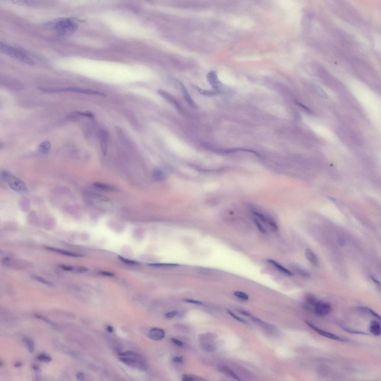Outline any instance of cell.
<instances>
[{"instance_id":"obj_1","label":"cell","mask_w":381,"mask_h":381,"mask_svg":"<svg viewBox=\"0 0 381 381\" xmlns=\"http://www.w3.org/2000/svg\"><path fill=\"white\" fill-rule=\"evenodd\" d=\"M47 26L54 30L58 36L62 37L71 36L79 27L77 20L69 18H59L47 24Z\"/></svg>"},{"instance_id":"obj_2","label":"cell","mask_w":381,"mask_h":381,"mask_svg":"<svg viewBox=\"0 0 381 381\" xmlns=\"http://www.w3.org/2000/svg\"><path fill=\"white\" fill-rule=\"evenodd\" d=\"M121 361L126 365L136 369L145 370L148 369V362L138 353L133 351H127L119 355Z\"/></svg>"},{"instance_id":"obj_3","label":"cell","mask_w":381,"mask_h":381,"mask_svg":"<svg viewBox=\"0 0 381 381\" xmlns=\"http://www.w3.org/2000/svg\"><path fill=\"white\" fill-rule=\"evenodd\" d=\"M1 179L8 184L13 190L21 194H27L29 189L24 182L7 171H3L0 174Z\"/></svg>"},{"instance_id":"obj_4","label":"cell","mask_w":381,"mask_h":381,"mask_svg":"<svg viewBox=\"0 0 381 381\" xmlns=\"http://www.w3.org/2000/svg\"><path fill=\"white\" fill-rule=\"evenodd\" d=\"M0 51L4 54L26 64L33 65L35 64L34 61L25 53L4 42L0 43Z\"/></svg>"},{"instance_id":"obj_5","label":"cell","mask_w":381,"mask_h":381,"mask_svg":"<svg viewBox=\"0 0 381 381\" xmlns=\"http://www.w3.org/2000/svg\"><path fill=\"white\" fill-rule=\"evenodd\" d=\"M87 197L95 205L107 211H111L113 205L110 201L106 198L92 193H87Z\"/></svg>"},{"instance_id":"obj_6","label":"cell","mask_w":381,"mask_h":381,"mask_svg":"<svg viewBox=\"0 0 381 381\" xmlns=\"http://www.w3.org/2000/svg\"><path fill=\"white\" fill-rule=\"evenodd\" d=\"M214 336L211 334H200L199 340L202 348L206 352H211L215 351L216 346L215 344Z\"/></svg>"},{"instance_id":"obj_7","label":"cell","mask_w":381,"mask_h":381,"mask_svg":"<svg viewBox=\"0 0 381 381\" xmlns=\"http://www.w3.org/2000/svg\"><path fill=\"white\" fill-rule=\"evenodd\" d=\"M38 90L42 91V92L44 93H52L73 92L79 93L81 94H90L91 92V90H89V89L73 88V87H71V88H52L40 87H39Z\"/></svg>"},{"instance_id":"obj_8","label":"cell","mask_w":381,"mask_h":381,"mask_svg":"<svg viewBox=\"0 0 381 381\" xmlns=\"http://www.w3.org/2000/svg\"><path fill=\"white\" fill-rule=\"evenodd\" d=\"M332 310V306L329 303L319 300L314 305L312 309L316 315L321 317L328 315Z\"/></svg>"},{"instance_id":"obj_9","label":"cell","mask_w":381,"mask_h":381,"mask_svg":"<svg viewBox=\"0 0 381 381\" xmlns=\"http://www.w3.org/2000/svg\"><path fill=\"white\" fill-rule=\"evenodd\" d=\"M305 322L306 324L307 325H308V326H309L310 328L312 329V330H313L315 332H317V333L320 334V335L321 336H324V337L329 338V339H330L335 340V341L342 342L345 341V339H343V338L339 337V336L337 335H336L335 334L330 333L327 332L325 331V330H321V329L317 328V327L315 326V325H313V324H312V323L309 322V321H305Z\"/></svg>"},{"instance_id":"obj_10","label":"cell","mask_w":381,"mask_h":381,"mask_svg":"<svg viewBox=\"0 0 381 381\" xmlns=\"http://www.w3.org/2000/svg\"><path fill=\"white\" fill-rule=\"evenodd\" d=\"M207 80L215 90L219 92V89L222 86V83L219 81L216 72L210 71L207 75Z\"/></svg>"},{"instance_id":"obj_11","label":"cell","mask_w":381,"mask_h":381,"mask_svg":"<svg viewBox=\"0 0 381 381\" xmlns=\"http://www.w3.org/2000/svg\"><path fill=\"white\" fill-rule=\"evenodd\" d=\"M44 248L50 251L65 256H70V257L78 258L82 257L83 256L82 254L76 253L69 251L63 250V249L55 248V247L46 246H44Z\"/></svg>"},{"instance_id":"obj_12","label":"cell","mask_w":381,"mask_h":381,"mask_svg":"<svg viewBox=\"0 0 381 381\" xmlns=\"http://www.w3.org/2000/svg\"><path fill=\"white\" fill-rule=\"evenodd\" d=\"M157 93L160 95L162 96L165 100L169 102H170L172 104L175 106V107L179 111H181V108L178 102L175 98L168 92L164 90H159L157 91Z\"/></svg>"},{"instance_id":"obj_13","label":"cell","mask_w":381,"mask_h":381,"mask_svg":"<svg viewBox=\"0 0 381 381\" xmlns=\"http://www.w3.org/2000/svg\"><path fill=\"white\" fill-rule=\"evenodd\" d=\"M178 82L179 83L180 89H181V91L183 93L184 97V98L185 101L187 102V103H188L189 105L191 107L194 109L197 108V104L195 103L194 101L192 99V98H191L184 85L181 81H178Z\"/></svg>"},{"instance_id":"obj_14","label":"cell","mask_w":381,"mask_h":381,"mask_svg":"<svg viewBox=\"0 0 381 381\" xmlns=\"http://www.w3.org/2000/svg\"><path fill=\"white\" fill-rule=\"evenodd\" d=\"M148 336L150 339L154 341H160L164 338L165 336V332L162 329L159 328H153L150 330Z\"/></svg>"},{"instance_id":"obj_15","label":"cell","mask_w":381,"mask_h":381,"mask_svg":"<svg viewBox=\"0 0 381 381\" xmlns=\"http://www.w3.org/2000/svg\"><path fill=\"white\" fill-rule=\"evenodd\" d=\"M370 332L375 336H379L381 334V329L380 323L375 321H371L369 327Z\"/></svg>"},{"instance_id":"obj_16","label":"cell","mask_w":381,"mask_h":381,"mask_svg":"<svg viewBox=\"0 0 381 381\" xmlns=\"http://www.w3.org/2000/svg\"><path fill=\"white\" fill-rule=\"evenodd\" d=\"M267 261L269 263L271 264L274 266V267H276L278 270L280 271L281 272L283 273V274L288 275L289 276H292L293 275V273L291 271L285 268V267L282 266L280 264L274 261V260L269 259L267 260Z\"/></svg>"},{"instance_id":"obj_17","label":"cell","mask_w":381,"mask_h":381,"mask_svg":"<svg viewBox=\"0 0 381 381\" xmlns=\"http://www.w3.org/2000/svg\"><path fill=\"white\" fill-rule=\"evenodd\" d=\"M294 271L299 276L306 278H309L311 277L310 273L305 269L299 266L294 265L292 266Z\"/></svg>"},{"instance_id":"obj_18","label":"cell","mask_w":381,"mask_h":381,"mask_svg":"<svg viewBox=\"0 0 381 381\" xmlns=\"http://www.w3.org/2000/svg\"><path fill=\"white\" fill-rule=\"evenodd\" d=\"M305 256L307 259L313 265L316 266L319 265V261L317 256L310 249H306L305 251Z\"/></svg>"},{"instance_id":"obj_19","label":"cell","mask_w":381,"mask_h":381,"mask_svg":"<svg viewBox=\"0 0 381 381\" xmlns=\"http://www.w3.org/2000/svg\"><path fill=\"white\" fill-rule=\"evenodd\" d=\"M51 148V143L48 141L42 142L39 146L38 150L40 153L43 154L49 153Z\"/></svg>"},{"instance_id":"obj_20","label":"cell","mask_w":381,"mask_h":381,"mask_svg":"<svg viewBox=\"0 0 381 381\" xmlns=\"http://www.w3.org/2000/svg\"><path fill=\"white\" fill-rule=\"evenodd\" d=\"M338 325H339V326L342 329V330H343L345 331L348 333H350L351 334H361V335H367L369 334L367 333L361 331L355 330H354V329L349 328V327L345 326V325H344L343 324H340V323H338Z\"/></svg>"},{"instance_id":"obj_21","label":"cell","mask_w":381,"mask_h":381,"mask_svg":"<svg viewBox=\"0 0 381 381\" xmlns=\"http://www.w3.org/2000/svg\"><path fill=\"white\" fill-rule=\"evenodd\" d=\"M219 370L222 373L226 374L232 377V378L235 379L236 380L239 381L241 380V379L239 378V377L234 372L229 368L226 367V366H222L219 368Z\"/></svg>"},{"instance_id":"obj_22","label":"cell","mask_w":381,"mask_h":381,"mask_svg":"<svg viewBox=\"0 0 381 381\" xmlns=\"http://www.w3.org/2000/svg\"><path fill=\"white\" fill-rule=\"evenodd\" d=\"M108 135L106 131H103L101 135V148L104 155L106 153L107 148Z\"/></svg>"},{"instance_id":"obj_23","label":"cell","mask_w":381,"mask_h":381,"mask_svg":"<svg viewBox=\"0 0 381 381\" xmlns=\"http://www.w3.org/2000/svg\"><path fill=\"white\" fill-rule=\"evenodd\" d=\"M94 185L96 188H98L104 191H113L115 190V188L114 187L104 183L96 182L94 184Z\"/></svg>"},{"instance_id":"obj_24","label":"cell","mask_w":381,"mask_h":381,"mask_svg":"<svg viewBox=\"0 0 381 381\" xmlns=\"http://www.w3.org/2000/svg\"><path fill=\"white\" fill-rule=\"evenodd\" d=\"M251 318L252 321H253L254 322L257 323V324L260 325V326L263 327L264 328L268 329L269 330H273L274 329V327L272 325L264 322L258 318L257 317H251Z\"/></svg>"},{"instance_id":"obj_25","label":"cell","mask_w":381,"mask_h":381,"mask_svg":"<svg viewBox=\"0 0 381 381\" xmlns=\"http://www.w3.org/2000/svg\"><path fill=\"white\" fill-rule=\"evenodd\" d=\"M195 88L200 93L205 96H210L216 95L219 92L215 90H206L201 88L200 87L195 86Z\"/></svg>"},{"instance_id":"obj_26","label":"cell","mask_w":381,"mask_h":381,"mask_svg":"<svg viewBox=\"0 0 381 381\" xmlns=\"http://www.w3.org/2000/svg\"><path fill=\"white\" fill-rule=\"evenodd\" d=\"M32 277L33 279L35 280L40 282L41 283L44 284V285L49 286V287H53L54 285L52 282L45 279V278L38 276V275L36 274L33 275Z\"/></svg>"},{"instance_id":"obj_27","label":"cell","mask_w":381,"mask_h":381,"mask_svg":"<svg viewBox=\"0 0 381 381\" xmlns=\"http://www.w3.org/2000/svg\"><path fill=\"white\" fill-rule=\"evenodd\" d=\"M60 267L61 269L64 271H72L75 270L78 271H86V269L84 268L78 267L75 268L72 266L66 265H61Z\"/></svg>"},{"instance_id":"obj_28","label":"cell","mask_w":381,"mask_h":381,"mask_svg":"<svg viewBox=\"0 0 381 381\" xmlns=\"http://www.w3.org/2000/svg\"><path fill=\"white\" fill-rule=\"evenodd\" d=\"M150 266L157 267H178L179 265L178 264L171 263H154L150 264Z\"/></svg>"},{"instance_id":"obj_29","label":"cell","mask_w":381,"mask_h":381,"mask_svg":"<svg viewBox=\"0 0 381 381\" xmlns=\"http://www.w3.org/2000/svg\"><path fill=\"white\" fill-rule=\"evenodd\" d=\"M24 340L25 342V343L26 344L29 352H34V345L32 340L27 338H24Z\"/></svg>"},{"instance_id":"obj_30","label":"cell","mask_w":381,"mask_h":381,"mask_svg":"<svg viewBox=\"0 0 381 381\" xmlns=\"http://www.w3.org/2000/svg\"><path fill=\"white\" fill-rule=\"evenodd\" d=\"M234 294L238 298L243 300H248L249 298L248 295L242 291H236L234 293Z\"/></svg>"},{"instance_id":"obj_31","label":"cell","mask_w":381,"mask_h":381,"mask_svg":"<svg viewBox=\"0 0 381 381\" xmlns=\"http://www.w3.org/2000/svg\"><path fill=\"white\" fill-rule=\"evenodd\" d=\"M35 316H36V317L38 318V319L42 320V321H46V322L49 323V324L50 325H51V326L55 327V328H59L58 326H57L56 324H55V323H53L51 321H50V320L47 318H46V317H44L43 316L40 315H36Z\"/></svg>"},{"instance_id":"obj_32","label":"cell","mask_w":381,"mask_h":381,"mask_svg":"<svg viewBox=\"0 0 381 381\" xmlns=\"http://www.w3.org/2000/svg\"><path fill=\"white\" fill-rule=\"evenodd\" d=\"M227 312L232 317H233V318L236 319V320L238 321H240V322L245 323V324H247V323H248V322H247V321H246L244 319L241 318L240 317H237V316L235 314H234L233 312L230 311V310L229 309H227Z\"/></svg>"},{"instance_id":"obj_33","label":"cell","mask_w":381,"mask_h":381,"mask_svg":"<svg viewBox=\"0 0 381 381\" xmlns=\"http://www.w3.org/2000/svg\"><path fill=\"white\" fill-rule=\"evenodd\" d=\"M37 358L40 361L46 362H49L51 360V359L50 357L43 354L39 355L37 357Z\"/></svg>"},{"instance_id":"obj_34","label":"cell","mask_w":381,"mask_h":381,"mask_svg":"<svg viewBox=\"0 0 381 381\" xmlns=\"http://www.w3.org/2000/svg\"><path fill=\"white\" fill-rule=\"evenodd\" d=\"M178 315V313L177 311H174L169 312L165 314V317L166 319H171Z\"/></svg>"},{"instance_id":"obj_35","label":"cell","mask_w":381,"mask_h":381,"mask_svg":"<svg viewBox=\"0 0 381 381\" xmlns=\"http://www.w3.org/2000/svg\"><path fill=\"white\" fill-rule=\"evenodd\" d=\"M365 308L366 310H367V311H368V312H369L371 315L373 316V317H375V318L378 319L380 321V316H379L378 314H377L376 312H375L374 311H373L372 309H371V308Z\"/></svg>"},{"instance_id":"obj_36","label":"cell","mask_w":381,"mask_h":381,"mask_svg":"<svg viewBox=\"0 0 381 381\" xmlns=\"http://www.w3.org/2000/svg\"><path fill=\"white\" fill-rule=\"evenodd\" d=\"M184 301L186 302L190 303L197 305H202L204 304L203 303L200 302V301L193 300V299H185Z\"/></svg>"},{"instance_id":"obj_37","label":"cell","mask_w":381,"mask_h":381,"mask_svg":"<svg viewBox=\"0 0 381 381\" xmlns=\"http://www.w3.org/2000/svg\"><path fill=\"white\" fill-rule=\"evenodd\" d=\"M317 89L318 93L319 95L321 96V97H322L325 99H327V98H328V96H327V95L326 93H325L324 91H323L322 89H321V88H319V87H317Z\"/></svg>"},{"instance_id":"obj_38","label":"cell","mask_w":381,"mask_h":381,"mask_svg":"<svg viewBox=\"0 0 381 381\" xmlns=\"http://www.w3.org/2000/svg\"><path fill=\"white\" fill-rule=\"evenodd\" d=\"M172 361L175 363H183L184 362V359L183 357L177 356L174 357L172 359Z\"/></svg>"},{"instance_id":"obj_39","label":"cell","mask_w":381,"mask_h":381,"mask_svg":"<svg viewBox=\"0 0 381 381\" xmlns=\"http://www.w3.org/2000/svg\"><path fill=\"white\" fill-rule=\"evenodd\" d=\"M118 258L120 260H121L122 261L124 262V263H126L128 264H137V262L126 259L125 258L122 257V256H118Z\"/></svg>"},{"instance_id":"obj_40","label":"cell","mask_w":381,"mask_h":381,"mask_svg":"<svg viewBox=\"0 0 381 381\" xmlns=\"http://www.w3.org/2000/svg\"><path fill=\"white\" fill-rule=\"evenodd\" d=\"M172 343L175 344L178 346V347H182L183 346L184 344L183 342L180 341L175 338H172L171 339Z\"/></svg>"},{"instance_id":"obj_41","label":"cell","mask_w":381,"mask_h":381,"mask_svg":"<svg viewBox=\"0 0 381 381\" xmlns=\"http://www.w3.org/2000/svg\"><path fill=\"white\" fill-rule=\"evenodd\" d=\"M182 380L184 381H193L195 380L194 377L188 375H184L182 377Z\"/></svg>"},{"instance_id":"obj_42","label":"cell","mask_w":381,"mask_h":381,"mask_svg":"<svg viewBox=\"0 0 381 381\" xmlns=\"http://www.w3.org/2000/svg\"><path fill=\"white\" fill-rule=\"evenodd\" d=\"M338 243L340 246H343L346 244V241L344 239L342 238H339L338 239Z\"/></svg>"},{"instance_id":"obj_43","label":"cell","mask_w":381,"mask_h":381,"mask_svg":"<svg viewBox=\"0 0 381 381\" xmlns=\"http://www.w3.org/2000/svg\"><path fill=\"white\" fill-rule=\"evenodd\" d=\"M77 378L79 380H82L84 378V375L82 373L79 372L77 373Z\"/></svg>"},{"instance_id":"obj_44","label":"cell","mask_w":381,"mask_h":381,"mask_svg":"<svg viewBox=\"0 0 381 381\" xmlns=\"http://www.w3.org/2000/svg\"><path fill=\"white\" fill-rule=\"evenodd\" d=\"M256 226H257V227L258 228V229H259L260 231L263 232V233H264V232H265V230L264 228L263 227V226L261 225V224H260L259 223L257 222V221H256Z\"/></svg>"},{"instance_id":"obj_45","label":"cell","mask_w":381,"mask_h":381,"mask_svg":"<svg viewBox=\"0 0 381 381\" xmlns=\"http://www.w3.org/2000/svg\"><path fill=\"white\" fill-rule=\"evenodd\" d=\"M370 278L371 280H372L375 283L377 284V285H380V282H379V281L377 280L376 278H375L374 277H373V276H371Z\"/></svg>"},{"instance_id":"obj_46","label":"cell","mask_w":381,"mask_h":381,"mask_svg":"<svg viewBox=\"0 0 381 381\" xmlns=\"http://www.w3.org/2000/svg\"><path fill=\"white\" fill-rule=\"evenodd\" d=\"M240 313L242 314L243 315L248 316V317H250V316H251L250 314L248 312L243 311V310H240Z\"/></svg>"},{"instance_id":"obj_47","label":"cell","mask_w":381,"mask_h":381,"mask_svg":"<svg viewBox=\"0 0 381 381\" xmlns=\"http://www.w3.org/2000/svg\"><path fill=\"white\" fill-rule=\"evenodd\" d=\"M101 273H102V274L103 275H106V276H113V275H113V274H112V273H111V272H101Z\"/></svg>"},{"instance_id":"obj_48","label":"cell","mask_w":381,"mask_h":381,"mask_svg":"<svg viewBox=\"0 0 381 381\" xmlns=\"http://www.w3.org/2000/svg\"><path fill=\"white\" fill-rule=\"evenodd\" d=\"M107 330H108L109 332H112L113 331V329L112 328V327H111L110 326H109L108 327H107Z\"/></svg>"},{"instance_id":"obj_49","label":"cell","mask_w":381,"mask_h":381,"mask_svg":"<svg viewBox=\"0 0 381 381\" xmlns=\"http://www.w3.org/2000/svg\"><path fill=\"white\" fill-rule=\"evenodd\" d=\"M33 369H34V370H38L39 369V368L38 366L37 365H34L33 366Z\"/></svg>"},{"instance_id":"obj_50","label":"cell","mask_w":381,"mask_h":381,"mask_svg":"<svg viewBox=\"0 0 381 381\" xmlns=\"http://www.w3.org/2000/svg\"><path fill=\"white\" fill-rule=\"evenodd\" d=\"M21 365V363H20V362H17V363H16L15 364V365H14L15 367H20Z\"/></svg>"}]
</instances>
